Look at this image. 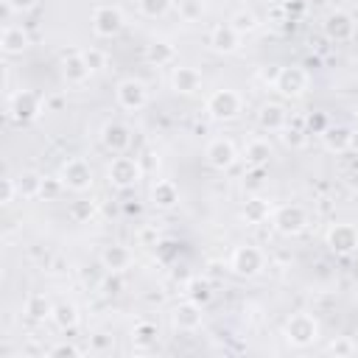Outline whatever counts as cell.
<instances>
[{
  "label": "cell",
  "instance_id": "cell-12",
  "mask_svg": "<svg viewBox=\"0 0 358 358\" xmlns=\"http://www.w3.org/2000/svg\"><path fill=\"white\" fill-rule=\"evenodd\" d=\"M327 246L336 255H350L358 249V227L355 224H333L327 232Z\"/></svg>",
  "mask_w": 358,
  "mask_h": 358
},
{
  "label": "cell",
  "instance_id": "cell-5",
  "mask_svg": "<svg viewBox=\"0 0 358 358\" xmlns=\"http://www.w3.org/2000/svg\"><path fill=\"white\" fill-rule=\"evenodd\" d=\"M207 112L213 120H232L241 112V95L232 90H215L207 98Z\"/></svg>",
  "mask_w": 358,
  "mask_h": 358
},
{
  "label": "cell",
  "instance_id": "cell-44",
  "mask_svg": "<svg viewBox=\"0 0 358 358\" xmlns=\"http://www.w3.org/2000/svg\"><path fill=\"white\" fill-rule=\"evenodd\" d=\"M48 355H81V350L73 344H56L53 350H48Z\"/></svg>",
  "mask_w": 358,
  "mask_h": 358
},
{
  "label": "cell",
  "instance_id": "cell-32",
  "mask_svg": "<svg viewBox=\"0 0 358 358\" xmlns=\"http://www.w3.org/2000/svg\"><path fill=\"white\" fill-rule=\"evenodd\" d=\"M145 59L151 62V64H168V62H173V45H168V42H151L148 48H145Z\"/></svg>",
  "mask_w": 358,
  "mask_h": 358
},
{
  "label": "cell",
  "instance_id": "cell-4",
  "mask_svg": "<svg viewBox=\"0 0 358 358\" xmlns=\"http://www.w3.org/2000/svg\"><path fill=\"white\" fill-rule=\"evenodd\" d=\"M59 179H62L64 187H70V190H76V193H84V190L92 187V168H90L84 159L73 157V159H67V162L59 168Z\"/></svg>",
  "mask_w": 358,
  "mask_h": 358
},
{
  "label": "cell",
  "instance_id": "cell-38",
  "mask_svg": "<svg viewBox=\"0 0 358 358\" xmlns=\"http://www.w3.org/2000/svg\"><path fill=\"white\" fill-rule=\"evenodd\" d=\"M17 193H20V190H17V179L6 176V179L0 182V204H11Z\"/></svg>",
  "mask_w": 358,
  "mask_h": 358
},
{
  "label": "cell",
  "instance_id": "cell-15",
  "mask_svg": "<svg viewBox=\"0 0 358 358\" xmlns=\"http://www.w3.org/2000/svg\"><path fill=\"white\" fill-rule=\"evenodd\" d=\"M171 319H173V327L190 333V330H196V327L201 324V305H196V302L187 299V302H182V305L173 308Z\"/></svg>",
  "mask_w": 358,
  "mask_h": 358
},
{
  "label": "cell",
  "instance_id": "cell-25",
  "mask_svg": "<svg viewBox=\"0 0 358 358\" xmlns=\"http://www.w3.org/2000/svg\"><path fill=\"white\" fill-rule=\"evenodd\" d=\"M185 294H187L190 302L207 305V302L213 299V282H210L207 277H190L187 285H185Z\"/></svg>",
  "mask_w": 358,
  "mask_h": 358
},
{
  "label": "cell",
  "instance_id": "cell-36",
  "mask_svg": "<svg viewBox=\"0 0 358 358\" xmlns=\"http://www.w3.org/2000/svg\"><path fill=\"white\" fill-rule=\"evenodd\" d=\"M137 6L145 17H162L171 8V0H137Z\"/></svg>",
  "mask_w": 358,
  "mask_h": 358
},
{
  "label": "cell",
  "instance_id": "cell-27",
  "mask_svg": "<svg viewBox=\"0 0 358 358\" xmlns=\"http://www.w3.org/2000/svg\"><path fill=\"white\" fill-rule=\"evenodd\" d=\"M243 157H246V165H268L271 159V145L266 140H252L246 148H243Z\"/></svg>",
  "mask_w": 358,
  "mask_h": 358
},
{
  "label": "cell",
  "instance_id": "cell-22",
  "mask_svg": "<svg viewBox=\"0 0 358 358\" xmlns=\"http://www.w3.org/2000/svg\"><path fill=\"white\" fill-rule=\"evenodd\" d=\"M0 45H3V50H6L8 56H14V53H22V50L31 45V39H28V34H25L22 25H8V28L3 31Z\"/></svg>",
  "mask_w": 358,
  "mask_h": 358
},
{
  "label": "cell",
  "instance_id": "cell-10",
  "mask_svg": "<svg viewBox=\"0 0 358 358\" xmlns=\"http://www.w3.org/2000/svg\"><path fill=\"white\" fill-rule=\"evenodd\" d=\"M274 87L285 98H299L308 90V70H302V67H282L277 81H274Z\"/></svg>",
  "mask_w": 358,
  "mask_h": 358
},
{
  "label": "cell",
  "instance_id": "cell-47",
  "mask_svg": "<svg viewBox=\"0 0 358 358\" xmlns=\"http://www.w3.org/2000/svg\"><path fill=\"white\" fill-rule=\"evenodd\" d=\"M59 185H62V179H59V182H53V179H45V185H42V196H53V193L59 190Z\"/></svg>",
  "mask_w": 358,
  "mask_h": 358
},
{
  "label": "cell",
  "instance_id": "cell-40",
  "mask_svg": "<svg viewBox=\"0 0 358 358\" xmlns=\"http://www.w3.org/2000/svg\"><path fill=\"white\" fill-rule=\"evenodd\" d=\"M327 126H330V123H327V117H324L322 112H316V115H308V120H305V129H308V134H322Z\"/></svg>",
  "mask_w": 358,
  "mask_h": 358
},
{
  "label": "cell",
  "instance_id": "cell-49",
  "mask_svg": "<svg viewBox=\"0 0 358 358\" xmlns=\"http://www.w3.org/2000/svg\"><path fill=\"white\" fill-rule=\"evenodd\" d=\"M352 151H358V131H352V143H350Z\"/></svg>",
  "mask_w": 358,
  "mask_h": 358
},
{
  "label": "cell",
  "instance_id": "cell-16",
  "mask_svg": "<svg viewBox=\"0 0 358 358\" xmlns=\"http://www.w3.org/2000/svg\"><path fill=\"white\" fill-rule=\"evenodd\" d=\"M90 64L84 62V53H70L62 59V76L67 84H84L90 78Z\"/></svg>",
  "mask_w": 358,
  "mask_h": 358
},
{
  "label": "cell",
  "instance_id": "cell-14",
  "mask_svg": "<svg viewBox=\"0 0 358 358\" xmlns=\"http://www.w3.org/2000/svg\"><path fill=\"white\" fill-rule=\"evenodd\" d=\"M324 34L333 42H347V39L355 36V22H352V17L347 11H333L324 20Z\"/></svg>",
  "mask_w": 358,
  "mask_h": 358
},
{
  "label": "cell",
  "instance_id": "cell-11",
  "mask_svg": "<svg viewBox=\"0 0 358 358\" xmlns=\"http://www.w3.org/2000/svg\"><path fill=\"white\" fill-rule=\"evenodd\" d=\"M235 157H238V151H235L232 140H227V137H215V140H210L207 148H204V159H207V165H213L215 171H227V168L235 162Z\"/></svg>",
  "mask_w": 358,
  "mask_h": 358
},
{
  "label": "cell",
  "instance_id": "cell-6",
  "mask_svg": "<svg viewBox=\"0 0 358 358\" xmlns=\"http://www.w3.org/2000/svg\"><path fill=\"white\" fill-rule=\"evenodd\" d=\"M271 221H274L277 232H282V235H296V232H302V229L308 227V213H305L299 204H282V207L274 210Z\"/></svg>",
  "mask_w": 358,
  "mask_h": 358
},
{
  "label": "cell",
  "instance_id": "cell-39",
  "mask_svg": "<svg viewBox=\"0 0 358 358\" xmlns=\"http://www.w3.org/2000/svg\"><path fill=\"white\" fill-rule=\"evenodd\" d=\"M84 62L90 64V70H92V73L106 67V56H103L98 48H90V50H84Z\"/></svg>",
  "mask_w": 358,
  "mask_h": 358
},
{
  "label": "cell",
  "instance_id": "cell-30",
  "mask_svg": "<svg viewBox=\"0 0 358 358\" xmlns=\"http://www.w3.org/2000/svg\"><path fill=\"white\" fill-rule=\"evenodd\" d=\"M280 137H282V143H285L288 148H305V143H308V129L302 126V120H296V123L285 126Z\"/></svg>",
  "mask_w": 358,
  "mask_h": 358
},
{
  "label": "cell",
  "instance_id": "cell-21",
  "mask_svg": "<svg viewBox=\"0 0 358 358\" xmlns=\"http://www.w3.org/2000/svg\"><path fill=\"white\" fill-rule=\"evenodd\" d=\"M257 120H260V126L268 129V131H282V129L288 126V112H285L280 103H266V106L260 109Z\"/></svg>",
  "mask_w": 358,
  "mask_h": 358
},
{
  "label": "cell",
  "instance_id": "cell-8",
  "mask_svg": "<svg viewBox=\"0 0 358 358\" xmlns=\"http://www.w3.org/2000/svg\"><path fill=\"white\" fill-rule=\"evenodd\" d=\"M229 268L238 277H255L263 268V252L257 246H238L229 257Z\"/></svg>",
  "mask_w": 358,
  "mask_h": 358
},
{
  "label": "cell",
  "instance_id": "cell-18",
  "mask_svg": "<svg viewBox=\"0 0 358 358\" xmlns=\"http://www.w3.org/2000/svg\"><path fill=\"white\" fill-rule=\"evenodd\" d=\"M151 204L159 207V210L176 207V204H179V187H176L173 182H168V179L157 182V185L151 187Z\"/></svg>",
  "mask_w": 358,
  "mask_h": 358
},
{
  "label": "cell",
  "instance_id": "cell-35",
  "mask_svg": "<svg viewBox=\"0 0 358 358\" xmlns=\"http://www.w3.org/2000/svg\"><path fill=\"white\" fill-rule=\"evenodd\" d=\"M229 25H232L238 34H246V31H255V28H257V17H255L252 11H238Z\"/></svg>",
  "mask_w": 358,
  "mask_h": 358
},
{
  "label": "cell",
  "instance_id": "cell-31",
  "mask_svg": "<svg viewBox=\"0 0 358 358\" xmlns=\"http://www.w3.org/2000/svg\"><path fill=\"white\" fill-rule=\"evenodd\" d=\"M25 313H28L31 319H45V316L53 313V305L48 302L45 294H31V296L25 299Z\"/></svg>",
  "mask_w": 358,
  "mask_h": 358
},
{
  "label": "cell",
  "instance_id": "cell-2",
  "mask_svg": "<svg viewBox=\"0 0 358 358\" xmlns=\"http://www.w3.org/2000/svg\"><path fill=\"white\" fill-rule=\"evenodd\" d=\"M126 25V17L117 6H95L92 8V31L95 36H103V39H112L123 31Z\"/></svg>",
  "mask_w": 358,
  "mask_h": 358
},
{
  "label": "cell",
  "instance_id": "cell-50",
  "mask_svg": "<svg viewBox=\"0 0 358 358\" xmlns=\"http://www.w3.org/2000/svg\"><path fill=\"white\" fill-rule=\"evenodd\" d=\"M352 207H355V210H358V190H355V193H352Z\"/></svg>",
  "mask_w": 358,
  "mask_h": 358
},
{
  "label": "cell",
  "instance_id": "cell-33",
  "mask_svg": "<svg viewBox=\"0 0 358 358\" xmlns=\"http://www.w3.org/2000/svg\"><path fill=\"white\" fill-rule=\"evenodd\" d=\"M327 352L336 355V358H341V355H355V352H358V344H355L350 336H338V338H333V341L327 344Z\"/></svg>",
  "mask_w": 358,
  "mask_h": 358
},
{
  "label": "cell",
  "instance_id": "cell-41",
  "mask_svg": "<svg viewBox=\"0 0 358 358\" xmlns=\"http://www.w3.org/2000/svg\"><path fill=\"white\" fill-rule=\"evenodd\" d=\"M179 11L185 20H196L201 17V0H179Z\"/></svg>",
  "mask_w": 358,
  "mask_h": 358
},
{
  "label": "cell",
  "instance_id": "cell-1",
  "mask_svg": "<svg viewBox=\"0 0 358 358\" xmlns=\"http://www.w3.org/2000/svg\"><path fill=\"white\" fill-rule=\"evenodd\" d=\"M316 336H319V322L310 313H294L285 322V338L294 347H308V344L316 341Z\"/></svg>",
  "mask_w": 358,
  "mask_h": 358
},
{
  "label": "cell",
  "instance_id": "cell-9",
  "mask_svg": "<svg viewBox=\"0 0 358 358\" xmlns=\"http://www.w3.org/2000/svg\"><path fill=\"white\" fill-rule=\"evenodd\" d=\"M115 95H117V103H120L123 109H129V112H137V109H143V106L148 103V90H145V84L137 81V78L120 81L117 90H115Z\"/></svg>",
  "mask_w": 358,
  "mask_h": 358
},
{
  "label": "cell",
  "instance_id": "cell-3",
  "mask_svg": "<svg viewBox=\"0 0 358 358\" xmlns=\"http://www.w3.org/2000/svg\"><path fill=\"white\" fill-rule=\"evenodd\" d=\"M106 176H109V182H112L115 187H131V185L140 182V176H143V165H140V159H131V157L117 154V157L109 162Z\"/></svg>",
  "mask_w": 358,
  "mask_h": 358
},
{
  "label": "cell",
  "instance_id": "cell-45",
  "mask_svg": "<svg viewBox=\"0 0 358 358\" xmlns=\"http://www.w3.org/2000/svg\"><path fill=\"white\" fill-rule=\"evenodd\" d=\"M109 347H112V336H106V333L92 336V350H109Z\"/></svg>",
  "mask_w": 358,
  "mask_h": 358
},
{
  "label": "cell",
  "instance_id": "cell-26",
  "mask_svg": "<svg viewBox=\"0 0 358 358\" xmlns=\"http://www.w3.org/2000/svg\"><path fill=\"white\" fill-rule=\"evenodd\" d=\"M50 319L56 322V327H62V330H73V327L78 324V308H76L73 302H59V305H53Z\"/></svg>",
  "mask_w": 358,
  "mask_h": 358
},
{
  "label": "cell",
  "instance_id": "cell-43",
  "mask_svg": "<svg viewBox=\"0 0 358 358\" xmlns=\"http://www.w3.org/2000/svg\"><path fill=\"white\" fill-rule=\"evenodd\" d=\"M204 277H207L210 282H221V280H224V266L213 260V263L207 266V271H204Z\"/></svg>",
  "mask_w": 358,
  "mask_h": 358
},
{
  "label": "cell",
  "instance_id": "cell-46",
  "mask_svg": "<svg viewBox=\"0 0 358 358\" xmlns=\"http://www.w3.org/2000/svg\"><path fill=\"white\" fill-rule=\"evenodd\" d=\"M6 3H8L11 11H28V8L36 6V0H6Z\"/></svg>",
  "mask_w": 358,
  "mask_h": 358
},
{
  "label": "cell",
  "instance_id": "cell-48",
  "mask_svg": "<svg viewBox=\"0 0 358 358\" xmlns=\"http://www.w3.org/2000/svg\"><path fill=\"white\" fill-rule=\"evenodd\" d=\"M280 70H282V67H271V70H260V78H263V81H271V84H274V81H277V76H280Z\"/></svg>",
  "mask_w": 358,
  "mask_h": 358
},
{
  "label": "cell",
  "instance_id": "cell-24",
  "mask_svg": "<svg viewBox=\"0 0 358 358\" xmlns=\"http://www.w3.org/2000/svg\"><path fill=\"white\" fill-rule=\"evenodd\" d=\"M157 338H159V330H157V324L154 322H137L134 324V330H131V344L137 347V350H151L154 344H157Z\"/></svg>",
  "mask_w": 358,
  "mask_h": 358
},
{
  "label": "cell",
  "instance_id": "cell-23",
  "mask_svg": "<svg viewBox=\"0 0 358 358\" xmlns=\"http://www.w3.org/2000/svg\"><path fill=\"white\" fill-rule=\"evenodd\" d=\"M322 143H324L330 151H350L352 129H347V126H327V129L322 131Z\"/></svg>",
  "mask_w": 358,
  "mask_h": 358
},
{
  "label": "cell",
  "instance_id": "cell-42",
  "mask_svg": "<svg viewBox=\"0 0 358 358\" xmlns=\"http://www.w3.org/2000/svg\"><path fill=\"white\" fill-rule=\"evenodd\" d=\"M263 176H266V165H252V171L246 173L243 185H246V187H260V185H263Z\"/></svg>",
  "mask_w": 358,
  "mask_h": 358
},
{
  "label": "cell",
  "instance_id": "cell-28",
  "mask_svg": "<svg viewBox=\"0 0 358 358\" xmlns=\"http://www.w3.org/2000/svg\"><path fill=\"white\" fill-rule=\"evenodd\" d=\"M42 185H45V176H39L36 171H25V173L17 179V190H20L22 199L42 196Z\"/></svg>",
  "mask_w": 358,
  "mask_h": 358
},
{
  "label": "cell",
  "instance_id": "cell-19",
  "mask_svg": "<svg viewBox=\"0 0 358 358\" xmlns=\"http://www.w3.org/2000/svg\"><path fill=\"white\" fill-rule=\"evenodd\" d=\"M101 263H103V268H109V271H123V268L131 266V252H129L123 243H112V246H106V249L101 252Z\"/></svg>",
  "mask_w": 358,
  "mask_h": 358
},
{
  "label": "cell",
  "instance_id": "cell-7",
  "mask_svg": "<svg viewBox=\"0 0 358 358\" xmlns=\"http://www.w3.org/2000/svg\"><path fill=\"white\" fill-rule=\"evenodd\" d=\"M39 112H42V98H39L36 92L22 90V92H17V95L8 101V115H11V120H17V123H31Z\"/></svg>",
  "mask_w": 358,
  "mask_h": 358
},
{
  "label": "cell",
  "instance_id": "cell-37",
  "mask_svg": "<svg viewBox=\"0 0 358 358\" xmlns=\"http://www.w3.org/2000/svg\"><path fill=\"white\" fill-rule=\"evenodd\" d=\"M101 291H103L106 296H115V294H120V291H123V277H120V271H112V274H106V277L101 280Z\"/></svg>",
  "mask_w": 358,
  "mask_h": 358
},
{
  "label": "cell",
  "instance_id": "cell-17",
  "mask_svg": "<svg viewBox=\"0 0 358 358\" xmlns=\"http://www.w3.org/2000/svg\"><path fill=\"white\" fill-rule=\"evenodd\" d=\"M210 45H213V50H218V53H232V50L241 45V34H238L232 25H215V28L210 31Z\"/></svg>",
  "mask_w": 358,
  "mask_h": 358
},
{
  "label": "cell",
  "instance_id": "cell-34",
  "mask_svg": "<svg viewBox=\"0 0 358 358\" xmlns=\"http://www.w3.org/2000/svg\"><path fill=\"white\" fill-rule=\"evenodd\" d=\"M92 215H95V204H92L90 199H78V201L70 204V218H73V221L84 224V221H90Z\"/></svg>",
  "mask_w": 358,
  "mask_h": 358
},
{
  "label": "cell",
  "instance_id": "cell-13",
  "mask_svg": "<svg viewBox=\"0 0 358 358\" xmlns=\"http://www.w3.org/2000/svg\"><path fill=\"white\" fill-rule=\"evenodd\" d=\"M101 143H103L106 151L123 154V151L131 145V129L123 126V123H117V120H109V123H103V129H101Z\"/></svg>",
  "mask_w": 358,
  "mask_h": 358
},
{
  "label": "cell",
  "instance_id": "cell-20",
  "mask_svg": "<svg viewBox=\"0 0 358 358\" xmlns=\"http://www.w3.org/2000/svg\"><path fill=\"white\" fill-rule=\"evenodd\" d=\"M171 84H173L176 92L190 95V92H196L201 87V73L196 67H176L173 76H171Z\"/></svg>",
  "mask_w": 358,
  "mask_h": 358
},
{
  "label": "cell",
  "instance_id": "cell-29",
  "mask_svg": "<svg viewBox=\"0 0 358 358\" xmlns=\"http://www.w3.org/2000/svg\"><path fill=\"white\" fill-rule=\"evenodd\" d=\"M268 215H271V204L266 201V199H249L246 204H243V218L249 221V224H263V221H268Z\"/></svg>",
  "mask_w": 358,
  "mask_h": 358
}]
</instances>
